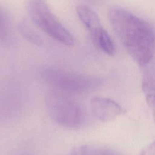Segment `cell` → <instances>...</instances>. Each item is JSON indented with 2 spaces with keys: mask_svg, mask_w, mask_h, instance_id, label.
I'll use <instances>...</instances> for the list:
<instances>
[{
  "mask_svg": "<svg viewBox=\"0 0 155 155\" xmlns=\"http://www.w3.org/2000/svg\"><path fill=\"white\" fill-rule=\"evenodd\" d=\"M26 10L33 22L54 40L67 46L74 44V38L51 10L46 0H27Z\"/></svg>",
  "mask_w": 155,
  "mask_h": 155,
  "instance_id": "obj_2",
  "label": "cell"
},
{
  "mask_svg": "<svg viewBox=\"0 0 155 155\" xmlns=\"http://www.w3.org/2000/svg\"><path fill=\"white\" fill-rule=\"evenodd\" d=\"M8 23V18L5 10L0 7V36L6 32Z\"/></svg>",
  "mask_w": 155,
  "mask_h": 155,
  "instance_id": "obj_11",
  "label": "cell"
},
{
  "mask_svg": "<svg viewBox=\"0 0 155 155\" xmlns=\"http://www.w3.org/2000/svg\"><path fill=\"white\" fill-rule=\"evenodd\" d=\"M77 15L88 31L94 42L105 29L103 28L99 16L91 8L84 5H79L76 7Z\"/></svg>",
  "mask_w": 155,
  "mask_h": 155,
  "instance_id": "obj_6",
  "label": "cell"
},
{
  "mask_svg": "<svg viewBox=\"0 0 155 155\" xmlns=\"http://www.w3.org/2000/svg\"><path fill=\"white\" fill-rule=\"evenodd\" d=\"M110 24L127 52L139 65L151 62L155 52V34L147 21L119 7L108 12Z\"/></svg>",
  "mask_w": 155,
  "mask_h": 155,
  "instance_id": "obj_1",
  "label": "cell"
},
{
  "mask_svg": "<svg viewBox=\"0 0 155 155\" xmlns=\"http://www.w3.org/2000/svg\"><path fill=\"white\" fill-rule=\"evenodd\" d=\"M18 28L22 37L30 43L40 46L43 44L42 38L25 21H20Z\"/></svg>",
  "mask_w": 155,
  "mask_h": 155,
  "instance_id": "obj_9",
  "label": "cell"
},
{
  "mask_svg": "<svg viewBox=\"0 0 155 155\" xmlns=\"http://www.w3.org/2000/svg\"><path fill=\"white\" fill-rule=\"evenodd\" d=\"M93 42L105 53L111 56L114 54V44L109 34L105 29Z\"/></svg>",
  "mask_w": 155,
  "mask_h": 155,
  "instance_id": "obj_10",
  "label": "cell"
},
{
  "mask_svg": "<svg viewBox=\"0 0 155 155\" xmlns=\"http://www.w3.org/2000/svg\"><path fill=\"white\" fill-rule=\"evenodd\" d=\"M150 107L152 108V111H153V118L155 122V97L153 99V100L152 101V102L148 105Z\"/></svg>",
  "mask_w": 155,
  "mask_h": 155,
  "instance_id": "obj_13",
  "label": "cell"
},
{
  "mask_svg": "<svg viewBox=\"0 0 155 155\" xmlns=\"http://www.w3.org/2000/svg\"><path fill=\"white\" fill-rule=\"evenodd\" d=\"M90 107L93 115L102 122L113 120L122 112L121 106L117 102L107 97L93 98Z\"/></svg>",
  "mask_w": 155,
  "mask_h": 155,
  "instance_id": "obj_5",
  "label": "cell"
},
{
  "mask_svg": "<svg viewBox=\"0 0 155 155\" xmlns=\"http://www.w3.org/2000/svg\"><path fill=\"white\" fill-rule=\"evenodd\" d=\"M139 155H155V141L143 148Z\"/></svg>",
  "mask_w": 155,
  "mask_h": 155,
  "instance_id": "obj_12",
  "label": "cell"
},
{
  "mask_svg": "<svg viewBox=\"0 0 155 155\" xmlns=\"http://www.w3.org/2000/svg\"><path fill=\"white\" fill-rule=\"evenodd\" d=\"M41 76L46 83L60 91L71 93L88 92L102 84L99 78L50 66L42 69Z\"/></svg>",
  "mask_w": 155,
  "mask_h": 155,
  "instance_id": "obj_4",
  "label": "cell"
},
{
  "mask_svg": "<svg viewBox=\"0 0 155 155\" xmlns=\"http://www.w3.org/2000/svg\"><path fill=\"white\" fill-rule=\"evenodd\" d=\"M45 107L50 117L64 127L79 128L86 121L84 107L60 91H51L47 94Z\"/></svg>",
  "mask_w": 155,
  "mask_h": 155,
  "instance_id": "obj_3",
  "label": "cell"
},
{
  "mask_svg": "<svg viewBox=\"0 0 155 155\" xmlns=\"http://www.w3.org/2000/svg\"><path fill=\"white\" fill-rule=\"evenodd\" d=\"M142 85V90L146 95V100L149 105L155 97V65L143 66Z\"/></svg>",
  "mask_w": 155,
  "mask_h": 155,
  "instance_id": "obj_8",
  "label": "cell"
},
{
  "mask_svg": "<svg viewBox=\"0 0 155 155\" xmlns=\"http://www.w3.org/2000/svg\"><path fill=\"white\" fill-rule=\"evenodd\" d=\"M67 155H122L117 150L98 144H84L73 147Z\"/></svg>",
  "mask_w": 155,
  "mask_h": 155,
  "instance_id": "obj_7",
  "label": "cell"
}]
</instances>
